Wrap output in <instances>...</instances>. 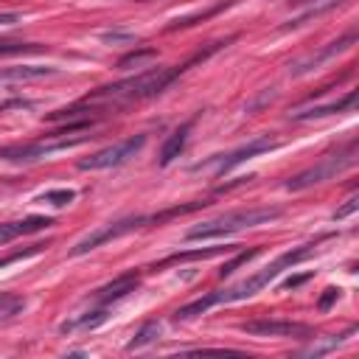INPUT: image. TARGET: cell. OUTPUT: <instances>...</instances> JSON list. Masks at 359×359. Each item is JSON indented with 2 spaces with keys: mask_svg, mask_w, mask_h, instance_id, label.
<instances>
[{
  "mask_svg": "<svg viewBox=\"0 0 359 359\" xmlns=\"http://www.w3.org/2000/svg\"><path fill=\"white\" fill-rule=\"evenodd\" d=\"M224 42H213L210 48H205V50H199L196 56H191L188 62H182V65H171V67H149V70H143V73H135V76H129V79H121V81H112V84H104V87H98V90H93V93H87L79 104H87V107H93V109H98L101 115L104 112H109V109H121V107H129V104H137V101H146V98H154V95H160L168 84H174L191 65H196V62H205L213 50H219Z\"/></svg>",
  "mask_w": 359,
  "mask_h": 359,
  "instance_id": "obj_1",
  "label": "cell"
},
{
  "mask_svg": "<svg viewBox=\"0 0 359 359\" xmlns=\"http://www.w3.org/2000/svg\"><path fill=\"white\" fill-rule=\"evenodd\" d=\"M314 247H317V241H309V244H300V247H292V250H286V252H280L272 264H266L261 272H255V275H250L247 280H241V283H236V286H230V289H219V297H222V303H238V300H247V297H252V294H258L264 286H269L283 269H292L294 264H300V261H306L311 252H314Z\"/></svg>",
  "mask_w": 359,
  "mask_h": 359,
  "instance_id": "obj_2",
  "label": "cell"
},
{
  "mask_svg": "<svg viewBox=\"0 0 359 359\" xmlns=\"http://www.w3.org/2000/svg\"><path fill=\"white\" fill-rule=\"evenodd\" d=\"M280 213H283L280 208L233 210V213H224V216H219V219H210V222H202V224L191 227V230L185 233V238H188V241H199V238H224V236H233V233H238V230L275 222Z\"/></svg>",
  "mask_w": 359,
  "mask_h": 359,
  "instance_id": "obj_3",
  "label": "cell"
},
{
  "mask_svg": "<svg viewBox=\"0 0 359 359\" xmlns=\"http://www.w3.org/2000/svg\"><path fill=\"white\" fill-rule=\"evenodd\" d=\"M356 163V140H351L342 151H334L328 157H323L317 165L294 174L292 180H286V191H306L317 182H325V180H334L337 174H342L345 168H351Z\"/></svg>",
  "mask_w": 359,
  "mask_h": 359,
  "instance_id": "obj_4",
  "label": "cell"
},
{
  "mask_svg": "<svg viewBox=\"0 0 359 359\" xmlns=\"http://www.w3.org/2000/svg\"><path fill=\"white\" fill-rule=\"evenodd\" d=\"M90 135H76V137H67V135H59L56 140H34V143H11V146H0V160H8V163H34V160H42L53 151H67L73 146H81Z\"/></svg>",
  "mask_w": 359,
  "mask_h": 359,
  "instance_id": "obj_5",
  "label": "cell"
},
{
  "mask_svg": "<svg viewBox=\"0 0 359 359\" xmlns=\"http://www.w3.org/2000/svg\"><path fill=\"white\" fill-rule=\"evenodd\" d=\"M151 222H154V216H123V219H115V222H109V224H101V227H95L93 233H87L79 244H73V247H70V255H84V252H90V250L107 244V241H115V238H121V236H126V233H132V230H137V227L151 224Z\"/></svg>",
  "mask_w": 359,
  "mask_h": 359,
  "instance_id": "obj_6",
  "label": "cell"
},
{
  "mask_svg": "<svg viewBox=\"0 0 359 359\" xmlns=\"http://www.w3.org/2000/svg\"><path fill=\"white\" fill-rule=\"evenodd\" d=\"M146 146V135H135V137H126L121 143H112L107 149H98L95 154L79 160V168L81 171H101V168H115V165H123L129 163L140 149Z\"/></svg>",
  "mask_w": 359,
  "mask_h": 359,
  "instance_id": "obj_7",
  "label": "cell"
},
{
  "mask_svg": "<svg viewBox=\"0 0 359 359\" xmlns=\"http://www.w3.org/2000/svg\"><path fill=\"white\" fill-rule=\"evenodd\" d=\"M272 149H278V140L275 137H266V135H261V137H255V140H250L247 146H241V149H236V151H230V154H216V157H210V160H205V163H196L191 171H208V168H213V174L216 177H222V174H227V171H233L236 165H241L244 160H250V157H258V154H264V151H272Z\"/></svg>",
  "mask_w": 359,
  "mask_h": 359,
  "instance_id": "obj_8",
  "label": "cell"
},
{
  "mask_svg": "<svg viewBox=\"0 0 359 359\" xmlns=\"http://www.w3.org/2000/svg\"><path fill=\"white\" fill-rule=\"evenodd\" d=\"M244 334L250 337H311V328L306 323H294V320H250L238 325Z\"/></svg>",
  "mask_w": 359,
  "mask_h": 359,
  "instance_id": "obj_9",
  "label": "cell"
},
{
  "mask_svg": "<svg viewBox=\"0 0 359 359\" xmlns=\"http://www.w3.org/2000/svg\"><path fill=\"white\" fill-rule=\"evenodd\" d=\"M353 42H356V31H348L342 39H337V42H328L323 50H317V53H309V56L297 59L294 65H289V76H303V73H311V70H314V67H320L323 62H328V59H334L337 53L348 50Z\"/></svg>",
  "mask_w": 359,
  "mask_h": 359,
  "instance_id": "obj_10",
  "label": "cell"
},
{
  "mask_svg": "<svg viewBox=\"0 0 359 359\" xmlns=\"http://www.w3.org/2000/svg\"><path fill=\"white\" fill-rule=\"evenodd\" d=\"M53 224L50 216H25V219H17V222H3L0 224V247L20 238V236H28V233H39V230H48Z\"/></svg>",
  "mask_w": 359,
  "mask_h": 359,
  "instance_id": "obj_11",
  "label": "cell"
},
{
  "mask_svg": "<svg viewBox=\"0 0 359 359\" xmlns=\"http://www.w3.org/2000/svg\"><path fill=\"white\" fill-rule=\"evenodd\" d=\"M137 286H140V278H137L135 272H123V275H118L112 283H107V286H101V289L95 292V303H98V306H109V303L123 300L126 294H132Z\"/></svg>",
  "mask_w": 359,
  "mask_h": 359,
  "instance_id": "obj_12",
  "label": "cell"
},
{
  "mask_svg": "<svg viewBox=\"0 0 359 359\" xmlns=\"http://www.w3.org/2000/svg\"><path fill=\"white\" fill-rule=\"evenodd\" d=\"M356 104V90H348L342 98L337 101H328V104H320V107H311V109H303V112H292V121H314V118H325V115H334V112H342V109H353Z\"/></svg>",
  "mask_w": 359,
  "mask_h": 359,
  "instance_id": "obj_13",
  "label": "cell"
},
{
  "mask_svg": "<svg viewBox=\"0 0 359 359\" xmlns=\"http://www.w3.org/2000/svg\"><path fill=\"white\" fill-rule=\"evenodd\" d=\"M107 320H109V311H107V306H101V309H95V311H84V314H73V317H67L65 323H59V331H62V334L93 331V328H98V325L107 323Z\"/></svg>",
  "mask_w": 359,
  "mask_h": 359,
  "instance_id": "obj_14",
  "label": "cell"
},
{
  "mask_svg": "<svg viewBox=\"0 0 359 359\" xmlns=\"http://www.w3.org/2000/svg\"><path fill=\"white\" fill-rule=\"evenodd\" d=\"M236 247L224 244V247H196V250H182V252H171L165 255L163 261L154 264V269L160 266H171V264H182V261H205V258H216V255H224V252H233Z\"/></svg>",
  "mask_w": 359,
  "mask_h": 359,
  "instance_id": "obj_15",
  "label": "cell"
},
{
  "mask_svg": "<svg viewBox=\"0 0 359 359\" xmlns=\"http://www.w3.org/2000/svg\"><path fill=\"white\" fill-rule=\"evenodd\" d=\"M188 132H191V121H188V123H182V126H177V129L165 137V143H163V149H160V165H171V163L185 151Z\"/></svg>",
  "mask_w": 359,
  "mask_h": 359,
  "instance_id": "obj_16",
  "label": "cell"
},
{
  "mask_svg": "<svg viewBox=\"0 0 359 359\" xmlns=\"http://www.w3.org/2000/svg\"><path fill=\"white\" fill-rule=\"evenodd\" d=\"M213 306H222L219 289H216V292H208V294H202V297H196V300H191V303H185V306H180V309L174 311V320H177V323H180V320H194V317L210 311Z\"/></svg>",
  "mask_w": 359,
  "mask_h": 359,
  "instance_id": "obj_17",
  "label": "cell"
},
{
  "mask_svg": "<svg viewBox=\"0 0 359 359\" xmlns=\"http://www.w3.org/2000/svg\"><path fill=\"white\" fill-rule=\"evenodd\" d=\"M56 67H39V65H20L0 70V81H34V79H50L56 76Z\"/></svg>",
  "mask_w": 359,
  "mask_h": 359,
  "instance_id": "obj_18",
  "label": "cell"
},
{
  "mask_svg": "<svg viewBox=\"0 0 359 359\" xmlns=\"http://www.w3.org/2000/svg\"><path fill=\"white\" fill-rule=\"evenodd\" d=\"M236 0H222V3H216L213 8H205V11H196V14H188V17H180V20H174L165 31H177V28H188V25H194V22H199V20H208V17H213V14H219V11H224V8H230Z\"/></svg>",
  "mask_w": 359,
  "mask_h": 359,
  "instance_id": "obj_19",
  "label": "cell"
},
{
  "mask_svg": "<svg viewBox=\"0 0 359 359\" xmlns=\"http://www.w3.org/2000/svg\"><path fill=\"white\" fill-rule=\"evenodd\" d=\"M157 337H160V323H157V320H149V323H146V325H140V331H137V334L129 339L126 351H140V348L151 345Z\"/></svg>",
  "mask_w": 359,
  "mask_h": 359,
  "instance_id": "obj_20",
  "label": "cell"
},
{
  "mask_svg": "<svg viewBox=\"0 0 359 359\" xmlns=\"http://www.w3.org/2000/svg\"><path fill=\"white\" fill-rule=\"evenodd\" d=\"M261 252V247H250V250H241V252H236L230 261H224V266L219 269V278H227V275H233L241 264H247V261H252L255 255Z\"/></svg>",
  "mask_w": 359,
  "mask_h": 359,
  "instance_id": "obj_21",
  "label": "cell"
},
{
  "mask_svg": "<svg viewBox=\"0 0 359 359\" xmlns=\"http://www.w3.org/2000/svg\"><path fill=\"white\" fill-rule=\"evenodd\" d=\"M351 334H356V325H351V328H348L345 334H337V337H328L325 342H320V345H311V348H306L303 353H306V356H320V353H325V351H331V348H337V345H342V342H345V339H348Z\"/></svg>",
  "mask_w": 359,
  "mask_h": 359,
  "instance_id": "obj_22",
  "label": "cell"
},
{
  "mask_svg": "<svg viewBox=\"0 0 359 359\" xmlns=\"http://www.w3.org/2000/svg\"><path fill=\"white\" fill-rule=\"evenodd\" d=\"M76 199V191L73 188H56V191H45L42 196H39V202H48V205H53V208H65V205H70Z\"/></svg>",
  "mask_w": 359,
  "mask_h": 359,
  "instance_id": "obj_23",
  "label": "cell"
},
{
  "mask_svg": "<svg viewBox=\"0 0 359 359\" xmlns=\"http://www.w3.org/2000/svg\"><path fill=\"white\" fill-rule=\"evenodd\" d=\"M154 56H157V50H154V48L132 50V53H126V56H121V59H118V67H121V70H126V67H137V65H143V62H149V59H154Z\"/></svg>",
  "mask_w": 359,
  "mask_h": 359,
  "instance_id": "obj_24",
  "label": "cell"
},
{
  "mask_svg": "<svg viewBox=\"0 0 359 359\" xmlns=\"http://www.w3.org/2000/svg\"><path fill=\"white\" fill-rule=\"evenodd\" d=\"M48 244H31V247H22V250H14L11 255H6V258H0V269L3 266H8V264H14V261H25V258H31V255H39L42 250H45Z\"/></svg>",
  "mask_w": 359,
  "mask_h": 359,
  "instance_id": "obj_25",
  "label": "cell"
},
{
  "mask_svg": "<svg viewBox=\"0 0 359 359\" xmlns=\"http://www.w3.org/2000/svg\"><path fill=\"white\" fill-rule=\"evenodd\" d=\"M25 50H42L36 42H0V56L3 53H25Z\"/></svg>",
  "mask_w": 359,
  "mask_h": 359,
  "instance_id": "obj_26",
  "label": "cell"
},
{
  "mask_svg": "<svg viewBox=\"0 0 359 359\" xmlns=\"http://www.w3.org/2000/svg\"><path fill=\"white\" fill-rule=\"evenodd\" d=\"M337 297H339V289H337V286H328V289L323 292V297L317 300V309H320V311H328V309H331V303H334Z\"/></svg>",
  "mask_w": 359,
  "mask_h": 359,
  "instance_id": "obj_27",
  "label": "cell"
},
{
  "mask_svg": "<svg viewBox=\"0 0 359 359\" xmlns=\"http://www.w3.org/2000/svg\"><path fill=\"white\" fill-rule=\"evenodd\" d=\"M356 208H359V196H351V199H348V202L334 213V222H342V219H345V216H351Z\"/></svg>",
  "mask_w": 359,
  "mask_h": 359,
  "instance_id": "obj_28",
  "label": "cell"
},
{
  "mask_svg": "<svg viewBox=\"0 0 359 359\" xmlns=\"http://www.w3.org/2000/svg\"><path fill=\"white\" fill-rule=\"evenodd\" d=\"M101 39H104V42H135L132 34H121V31H104Z\"/></svg>",
  "mask_w": 359,
  "mask_h": 359,
  "instance_id": "obj_29",
  "label": "cell"
},
{
  "mask_svg": "<svg viewBox=\"0 0 359 359\" xmlns=\"http://www.w3.org/2000/svg\"><path fill=\"white\" fill-rule=\"evenodd\" d=\"M311 278V272H303V275H292V278H286L283 280V289H297L300 283H306Z\"/></svg>",
  "mask_w": 359,
  "mask_h": 359,
  "instance_id": "obj_30",
  "label": "cell"
},
{
  "mask_svg": "<svg viewBox=\"0 0 359 359\" xmlns=\"http://www.w3.org/2000/svg\"><path fill=\"white\" fill-rule=\"evenodd\" d=\"M14 22H20V14H14V11L0 14V25H14Z\"/></svg>",
  "mask_w": 359,
  "mask_h": 359,
  "instance_id": "obj_31",
  "label": "cell"
},
{
  "mask_svg": "<svg viewBox=\"0 0 359 359\" xmlns=\"http://www.w3.org/2000/svg\"><path fill=\"white\" fill-rule=\"evenodd\" d=\"M292 6H314V3H323V0H289Z\"/></svg>",
  "mask_w": 359,
  "mask_h": 359,
  "instance_id": "obj_32",
  "label": "cell"
},
{
  "mask_svg": "<svg viewBox=\"0 0 359 359\" xmlns=\"http://www.w3.org/2000/svg\"><path fill=\"white\" fill-rule=\"evenodd\" d=\"M137 3H146V0H137Z\"/></svg>",
  "mask_w": 359,
  "mask_h": 359,
  "instance_id": "obj_33",
  "label": "cell"
}]
</instances>
